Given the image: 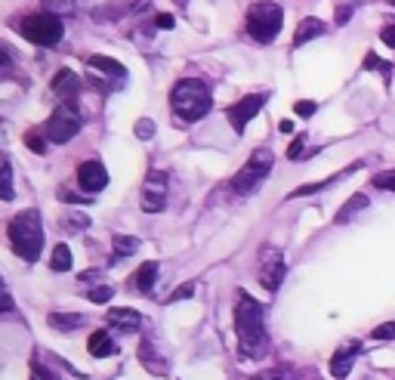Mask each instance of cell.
Returning <instances> with one entry per match:
<instances>
[{
	"instance_id": "6da1fadb",
	"label": "cell",
	"mask_w": 395,
	"mask_h": 380,
	"mask_svg": "<svg viewBox=\"0 0 395 380\" xmlns=\"http://www.w3.org/2000/svg\"><path fill=\"white\" fill-rule=\"evenodd\" d=\"M235 334H238V352L244 359H266L269 352V331L262 319V306L253 300L247 291H238V306H235Z\"/></svg>"
},
{
	"instance_id": "7a4b0ae2",
	"label": "cell",
	"mask_w": 395,
	"mask_h": 380,
	"mask_svg": "<svg viewBox=\"0 0 395 380\" xmlns=\"http://www.w3.org/2000/svg\"><path fill=\"white\" fill-rule=\"evenodd\" d=\"M9 235V247H13L16 257H22L25 263H37L43 250V220L37 210H22L9 220L6 226Z\"/></svg>"
},
{
	"instance_id": "3957f363",
	"label": "cell",
	"mask_w": 395,
	"mask_h": 380,
	"mask_svg": "<svg viewBox=\"0 0 395 380\" xmlns=\"http://www.w3.org/2000/svg\"><path fill=\"white\" fill-rule=\"evenodd\" d=\"M170 106L183 120L195 124V120H201L207 111H210L213 99H210V90H207L204 81L183 78V81H176L173 90H170Z\"/></svg>"
},
{
	"instance_id": "277c9868",
	"label": "cell",
	"mask_w": 395,
	"mask_h": 380,
	"mask_svg": "<svg viewBox=\"0 0 395 380\" xmlns=\"http://www.w3.org/2000/svg\"><path fill=\"white\" fill-rule=\"evenodd\" d=\"M81 127H83V118H81L78 99H65V102H59V108L46 118V124L41 127V133L50 139V143L65 145V143H71V139L81 133Z\"/></svg>"
},
{
	"instance_id": "5b68a950",
	"label": "cell",
	"mask_w": 395,
	"mask_h": 380,
	"mask_svg": "<svg viewBox=\"0 0 395 380\" xmlns=\"http://www.w3.org/2000/svg\"><path fill=\"white\" fill-rule=\"evenodd\" d=\"M284 25V9L272 0H260L247 9V34L257 43H272Z\"/></svg>"
},
{
	"instance_id": "8992f818",
	"label": "cell",
	"mask_w": 395,
	"mask_h": 380,
	"mask_svg": "<svg viewBox=\"0 0 395 380\" xmlns=\"http://www.w3.org/2000/svg\"><path fill=\"white\" fill-rule=\"evenodd\" d=\"M272 164H275V155H272V148H253V155L247 158V164L241 167L238 173H235L232 180V189L238 195H250L260 189V183L266 180V176L272 173Z\"/></svg>"
},
{
	"instance_id": "52a82bcc",
	"label": "cell",
	"mask_w": 395,
	"mask_h": 380,
	"mask_svg": "<svg viewBox=\"0 0 395 380\" xmlns=\"http://www.w3.org/2000/svg\"><path fill=\"white\" fill-rule=\"evenodd\" d=\"M19 31H22L25 41H31L37 46H56L62 41V34H65V25H62V19L56 16V13H31V16H25L22 19V25H19Z\"/></svg>"
},
{
	"instance_id": "ba28073f",
	"label": "cell",
	"mask_w": 395,
	"mask_h": 380,
	"mask_svg": "<svg viewBox=\"0 0 395 380\" xmlns=\"http://www.w3.org/2000/svg\"><path fill=\"white\" fill-rule=\"evenodd\" d=\"M284 272H287V263H284V254L278 247H262L260 254V284L266 287L269 294H275L281 282H284Z\"/></svg>"
},
{
	"instance_id": "9c48e42d",
	"label": "cell",
	"mask_w": 395,
	"mask_h": 380,
	"mask_svg": "<svg viewBox=\"0 0 395 380\" xmlns=\"http://www.w3.org/2000/svg\"><path fill=\"white\" fill-rule=\"evenodd\" d=\"M167 204V173L161 170H148L143 192H139V207L145 213H161Z\"/></svg>"
},
{
	"instance_id": "30bf717a",
	"label": "cell",
	"mask_w": 395,
	"mask_h": 380,
	"mask_svg": "<svg viewBox=\"0 0 395 380\" xmlns=\"http://www.w3.org/2000/svg\"><path fill=\"white\" fill-rule=\"evenodd\" d=\"M266 99H269V93H250V96L235 102L229 108V124L235 127V133H244V127H247L250 120L260 115V108L266 106Z\"/></svg>"
},
{
	"instance_id": "8fae6325",
	"label": "cell",
	"mask_w": 395,
	"mask_h": 380,
	"mask_svg": "<svg viewBox=\"0 0 395 380\" xmlns=\"http://www.w3.org/2000/svg\"><path fill=\"white\" fill-rule=\"evenodd\" d=\"M78 183H81V189L90 192V195L102 192V189L108 185V170H106V164H102V161H83V164L78 167Z\"/></svg>"
},
{
	"instance_id": "7c38bea8",
	"label": "cell",
	"mask_w": 395,
	"mask_h": 380,
	"mask_svg": "<svg viewBox=\"0 0 395 380\" xmlns=\"http://www.w3.org/2000/svg\"><path fill=\"white\" fill-rule=\"evenodd\" d=\"M361 356V343L359 340H352V343H346V346H340L331 356V361H327V368H331V377L334 380H343V377H349V371H352V361Z\"/></svg>"
},
{
	"instance_id": "4fadbf2b",
	"label": "cell",
	"mask_w": 395,
	"mask_h": 380,
	"mask_svg": "<svg viewBox=\"0 0 395 380\" xmlns=\"http://www.w3.org/2000/svg\"><path fill=\"white\" fill-rule=\"evenodd\" d=\"M106 322H108V328H115V331L133 334L139 324H143V315L136 309H130V306H115V309L106 312Z\"/></svg>"
},
{
	"instance_id": "5bb4252c",
	"label": "cell",
	"mask_w": 395,
	"mask_h": 380,
	"mask_svg": "<svg viewBox=\"0 0 395 380\" xmlns=\"http://www.w3.org/2000/svg\"><path fill=\"white\" fill-rule=\"evenodd\" d=\"M50 90H53L62 102H65V99H78V93H81V78H78V74H74L71 68H62V71L53 74Z\"/></svg>"
},
{
	"instance_id": "9a60e30c",
	"label": "cell",
	"mask_w": 395,
	"mask_h": 380,
	"mask_svg": "<svg viewBox=\"0 0 395 380\" xmlns=\"http://www.w3.org/2000/svg\"><path fill=\"white\" fill-rule=\"evenodd\" d=\"M139 361H143V368L148 371V374H155V377H164L167 371H170L167 359L155 349V343H152V340H143V343H139Z\"/></svg>"
},
{
	"instance_id": "2e32d148",
	"label": "cell",
	"mask_w": 395,
	"mask_h": 380,
	"mask_svg": "<svg viewBox=\"0 0 395 380\" xmlns=\"http://www.w3.org/2000/svg\"><path fill=\"white\" fill-rule=\"evenodd\" d=\"M87 65L93 71H102V74H108V78H118V81H124L127 78V68L120 65L118 59H111V56H99V53H93L87 56Z\"/></svg>"
},
{
	"instance_id": "e0dca14e",
	"label": "cell",
	"mask_w": 395,
	"mask_h": 380,
	"mask_svg": "<svg viewBox=\"0 0 395 380\" xmlns=\"http://www.w3.org/2000/svg\"><path fill=\"white\" fill-rule=\"evenodd\" d=\"M327 31V25L322 22V19H315V16H309L303 19V22L297 25V34H294V46H303L309 41H315V37H322Z\"/></svg>"
},
{
	"instance_id": "ac0fdd59",
	"label": "cell",
	"mask_w": 395,
	"mask_h": 380,
	"mask_svg": "<svg viewBox=\"0 0 395 380\" xmlns=\"http://www.w3.org/2000/svg\"><path fill=\"white\" fill-rule=\"evenodd\" d=\"M87 349H90V356H96V359H108V356H115V352H118V343L111 340L108 331H96V334H90Z\"/></svg>"
},
{
	"instance_id": "d6986e66",
	"label": "cell",
	"mask_w": 395,
	"mask_h": 380,
	"mask_svg": "<svg viewBox=\"0 0 395 380\" xmlns=\"http://www.w3.org/2000/svg\"><path fill=\"white\" fill-rule=\"evenodd\" d=\"M155 278H158V263H143L133 272V278H130V284L136 287V291H143V294H152V287H155Z\"/></svg>"
},
{
	"instance_id": "ffe728a7",
	"label": "cell",
	"mask_w": 395,
	"mask_h": 380,
	"mask_svg": "<svg viewBox=\"0 0 395 380\" xmlns=\"http://www.w3.org/2000/svg\"><path fill=\"white\" fill-rule=\"evenodd\" d=\"M46 322H50V328H56V331H78L81 324L87 322V315L83 312H50Z\"/></svg>"
},
{
	"instance_id": "44dd1931",
	"label": "cell",
	"mask_w": 395,
	"mask_h": 380,
	"mask_svg": "<svg viewBox=\"0 0 395 380\" xmlns=\"http://www.w3.org/2000/svg\"><path fill=\"white\" fill-rule=\"evenodd\" d=\"M364 207H368V195L355 192L352 198H349V201H346L343 207H340V213H337V222H349V220L355 217V213H361Z\"/></svg>"
},
{
	"instance_id": "7402d4cb",
	"label": "cell",
	"mask_w": 395,
	"mask_h": 380,
	"mask_svg": "<svg viewBox=\"0 0 395 380\" xmlns=\"http://www.w3.org/2000/svg\"><path fill=\"white\" fill-rule=\"evenodd\" d=\"M50 269H53V272H68V269H71V247L68 245H62V241H59V245L53 247Z\"/></svg>"
},
{
	"instance_id": "603a6c76",
	"label": "cell",
	"mask_w": 395,
	"mask_h": 380,
	"mask_svg": "<svg viewBox=\"0 0 395 380\" xmlns=\"http://www.w3.org/2000/svg\"><path fill=\"white\" fill-rule=\"evenodd\" d=\"M83 4H87V0H43L46 13H56V16H71V13H78Z\"/></svg>"
},
{
	"instance_id": "cb8c5ba5",
	"label": "cell",
	"mask_w": 395,
	"mask_h": 380,
	"mask_svg": "<svg viewBox=\"0 0 395 380\" xmlns=\"http://www.w3.org/2000/svg\"><path fill=\"white\" fill-rule=\"evenodd\" d=\"M13 167H9L4 158H0V201H13Z\"/></svg>"
},
{
	"instance_id": "d4e9b609",
	"label": "cell",
	"mask_w": 395,
	"mask_h": 380,
	"mask_svg": "<svg viewBox=\"0 0 395 380\" xmlns=\"http://www.w3.org/2000/svg\"><path fill=\"white\" fill-rule=\"evenodd\" d=\"M111 247H115V260L130 257V254H136L139 238H133V235H118V238H111Z\"/></svg>"
},
{
	"instance_id": "484cf974",
	"label": "cell",
	"mask_w": 395,
	"mask_h": 380,
	"mask_svg": "<svg viewBox=\"0 0 395 380\" xmlns=\"http://www.w3.org/2000/svg\"><path fill=\"white\" fill-rule=\"evenodd\" d=\"M361 68H364V71H380L386 83H389V78H392V65L383 62L377 53H368V56H364V65H361Z\"/></svg>"
},
{
	"instance_id": "4316f807",
	"label": "cell",
	"mask_w": 395,
	"mask_h": 380,
	"mask_svg": "<svg viewBox=\"0 0 395 380\" xmlns=\"http://www.w3.org/2000/svg\"><path fill=\"white\" fill-rule=\"evenodd\" d=\"M25 145L31 148V152L43 155L46 152V136L41 133V130H28V133H25Z\"/></svg>"
},
{
	"instance_id": "83f0119b",
	"label": "cell",
	"mask_w": 395,
	"mask_h": 380,
	"mask_svg": "<svg viewBox=\"0 0 395 380\" xmlns=\"http://www.w3.org/2000/svg\"><path fill=\"white\" fill-rule=\"evenodd\" d=\"M111 297H115V287H108V284H96V287H90V291H87L90 303H108Z\"/></svg>"
},
{
	"instance_id": "f1b7e54d",
	"label": "cell",
	"mask_w": 395,
	"mask_h": 380,
	"mask_svg": "<svg viewBox=\"0 0 395 380\" xmlns=\"http://www.w3.org/2000/svg\"><path fill=\"white\" fill-rule=\"evenodd\" d=\"M56 198L59 201H65V204H90L93 201V195H87V192H68V189H59L56 192Z\"/></svg>"
},
{
	"instance_id": "f546056e",
	"label": "cell",
	"mask_w": 395,
	"mask_h": 380,
	"mask_svg": "<svg viewBox=\"0 0 395 380\" xmlns=\"http://www.w3.org/2000/svg\"><path fill=\"white\" fill-rule=\"evenodd\" d=\"M62 226H65V229H71V232L87 229V226H90V217H87V213H68V217L62 220Z\"/></svg>"
},
{
	"instance_id": "4dcf8cb0",
	"label": "cell",
	"mask_w": 395,
	"mask_h": 380,
	"mask_svg": "<svg viewBox=\"0 0 395 380\" xmlns=\"http://www.w3.org/2000/svg\"><path fill=\"white\" fill-rule=\"evenodd\" d=\"M371 337H374V340H395V322H383V324H377V328L371 331Z\"/></svg>"
},
{
	"instance_id": "1f68e13d",
	"label": "cell",
	"mask_w": 395,
	"mask_h": 380,
	"mask_svg": "<svg viewBox=\"0 0 395 380\" xmlns=\"http://www.w3.org/2000/svg\"><path fill=\"white\" fill-rule=\"evenodd\" d=\"M195 294V282H185V284H180L176 291L167 297V303H180V300H189V297Z\"/></svg>"
},
{
	"instance_id": "d6a6232c",
	"label": "cell",
	"mask_w": 395,
	"mask_h": 380,
	"mask_svg": "<svg viewBox=\"0 0 395 380\" xmlns=\"http://www.w3.org/2000/svg\"><path fill=\"white\" fill-rule=\"evenodd\" d=\"M374 185L377 189H386V192H395V170H383L374 176Z\"/></svg>"
},
{
	"instance_id": "836d02e7",
	"label": "cell",
	"mask_w": 395,
	"mask_h": 380,
	"mask_svg": "<svg viewBox=\"0 0 395 380\" xmlns=\"http://www.w3.org/2000/svg\"><path fill=\"white\" fill-rule=\"evenodd\" d=\"M13 62H16L13 46H6L4 41H0V71H9V68H13Z\"/></svg>"
},
{
	"instance_id": "e575fe53",
	"label": "cell",
	"mask_w": 395,
	"mask_h": 380,
	"mask_svg": "<svg viewBox=\"0 0 395 380\" xmlns=\"http://www.w3.org/2000/svg\"><path fill=\"white\" fill-rule=\"evenodd\" d=\"M294 111L299 118H312L315 111H318V102H312V99H299L297 106H294Z\"/></svg>"
},
{
	"instance_id": "d590c367",
	"label": "cell",
	"mask_w": 395,
	"mask_h": 380,
	"mask_svg": "<svg viewBox=\"0 0 395 380\" xmlns=\"http://www.w3.org/2000/svg\"><path fill=\"white\" fill-rule=\"evenodd\" d=\"M31 380H56L50 371L43 368V361H37V356L31 359Z\"/></svg>"
},
{
	"instance_id": "8d00e7d4",
	"label": "cell",
	"mask_w": 395,
	"mask_h": 380,
	"mask_svg": "<svg viewBox=\"0 0 395 380\" xmlns=\"http://www.w3.org/2000/svg\"><path fill=\"white\" fill-rule=\"evenodd\" d=\"M13 309V294L6 291V284H4V278H0V315Z\"/></svg>"
},
{
	"instance_id": "74e56055",
	"label": "cell",
	"mask_w": 395,
	"mask_h": 380,
	"mask_svg": "<svg viewBox=\"0 0 395 380\" xmlns=\"http://www.w3.org/2000/svg\"><path fill=\"white\" fill-rule=\"evenodd\" d=\"M136 136L139 139H152L155 136V124H152V120H148V118L139 120V124H136Z\"/></svg>"
},
{
	"instance_id": "f35d334b",
	"label": "cell",
	"mask_w": 395,
	"mask_h": 380,
	"mask_svg": "<svg viewBox=\"0 0 395 380\" xmlns=\"http://www.w3.org/2000/svg\"><path fill=\"white\" fill-rule=\"evenodd\" d=\"M303 155H306L303 139H294V143H290V148H287V158H290V161H297V158H303Z\"/></svg>"
},
{
	"instance_id": "ab89813d",
	"label": "cell",
	"mask_w": 395,
	"mask_h": 380,
	"mask_svg": "<svg viewBox=\"0 0 395 380\" xmlns=\"http://www.w3.org/2000/svg\"><path fill=\"white\" fill-rule=\"evenodd\" d=\"M155 25H158V28H173L176 19H173L170 13H158V16H155Z\"/></svg>"
},
{
	"instance_id": "60d3db41",
	"label": "cell",
	"mask_w": 395,
	"mask_h": 380,
	"mask_svg": "<svg viewBox=\"0 0 395 380\" xmlns=\"http://www.w3.org/2000/svg\"><path fill=\"white\" fill-rule=\"evenodd\" d=\"M380 37H383V43H386V46H395V25H386V28H383Z\"/></svg>"
},
{
	"instance_id": "b9f144b4",
	"label": "cell",
	"mask_w": 395,
	"mask_h": 380,
	"mask_svg": "<svg viewBox=\"0 0 395 380\" xmlns=\"http://www.w3.org/2000/svg\"><path fill=\"white\" fill-rule=\"evenodd\" d=\"M349 16H352V6H343L340 13H337V25H346V22H349Z\"/></svg>"
},
{
	"instance_id": "7bdbcfd3",
	"label": "cell",
	"mask_w": 395,
	"mask_h": 380,
	"mask_svg": "<svg viewBox=\"0 0 395 380\" xmlns=\"http://www.w3.org/2000/svg\"><path fill=\"white\" fill-rule=\"evenodd\" d=\"M278 130H281V133H294V120H281Z\"/></svg>"
},
{
	"instance_id": "ee69618b",
	"label": "cell",
	"mask_w": 395,
	"mask_h": 380,
	"mask_svg": "<svg viewBox=\"0 0 395 380\" xmlns=\"http://www.w3.org/2000/svg\"><path fill=\"white\" fill-rule=\"evenodd\" d=\"M253 380H284V377H281V374H275V371H272V374H257Z\"/></svg>"
},
{
	"instance_id": "f6af8a7d",
	"label": "cell",
	"mask_w": 395,
	"mask_h": 380,
	"mask_svg": "<svg viewBox=\"0 0 395 380\" xmlns=\"http://www.w3.org/2000/svg\"><path fill=\"white\" fill-rule=\"evenodd\" d=\"M176 4H189V0H176Z\"/></svg>"
},
{
	"instance_id": "bcb514c9",
	"label": "cell",
	"mask_w": 395,
	"mask_h": 380,
	"mask_svg": "<svg viewBox=\"0 0 395 380\" xmlns=\"http://www.w3.org/2000/svg\"><path fill=\"white\" fill-rule=\"evenodd\" d=\"M389 4H392V6H395V0H389Z\"/></svg>"
}]
</instances>
